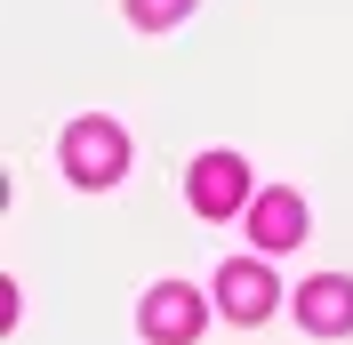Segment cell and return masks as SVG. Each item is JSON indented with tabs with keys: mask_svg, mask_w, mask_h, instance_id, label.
I'll use <instances>...</instances> for the list:
<instances>
[{
	"mask_svg": "<svg viewBox=\"0 0 353 345\" xmlns=\"http://www.w3.org/2000/svg\"><path fill=\"white\" fill-rule=\"evenodd\" d=\"M129 169V129L105 121V112H88L65 129V177L72 185H112V177Z\"/></svg>",
	"mask_w": 353,
	"mask_h": 345,
	"instance_id": "cell-1",
	"label": "cell"
},
{
	"mask_svg": "<svg viewBox=\"0 0 353 345\" xmlns=\"http://www.w3.org/2000/svg\"><path fill=\"white\" fill-rule=\"evenodd\" d=\"M137 329L153 345H193L201 329H209V297H201L193 281H161V289H145V305H137Z\"/></svg>",
	"mask_w": 353,
	"mask_h": 345,
	"instance_id": "cell-2",
	"label": "cell"
},
{
	"mask_svg": "<svg viewBox=\"0 0 353 345\" xmlns=\"http://www.w3.org/2000/svg\"><path fill=\"white\" fill-rule=\"evenodd\" d=\"M176 17H193V0H129V24H145V32H161Z\"/></svg>",
	"mask_w": 353,
	"mask_h": 345,
	"instance_id": "cell-7",
	"label": "cell"
},
{
	"mask_svg": "<svg viewBox=\"0 0 353 345\" xmlns=\"http://www.w3.org/2000/svg\"><path fill=\"white\" fill-rule=\"evenodd\" d=\"M273 297H281V281H273V265H265V257H225V273H217L225 322H249V329H257L265 313H273Z\"/></svg>",
	"mask_w": 353,
	"mask_h": 345,
	"instance_id": "cell-4",
	"label": "cell"
},
{
	"mask_svg": "<svg viewBox=\"0 0 353 345\" xmlns=\"http://www.w3.org/2000/svg\"><path fill=\"white\" fill-rule=\"evenodd\" d=\"M297 322H305L313 337H345L353 329V281L345 273H313L305 289H297Z\"/></svg>",
	"mask_w": 353,
	"mask_h": 345,
	"instance_id": "cell-6",
	"label": "cell"
},
{
	"mask_svg": "<svg viewBox=\"0 0 353 345\" xmlns=\"http://www.w3.org/2000/svg\"><path fill=\"white\" fill-rule=\"evenodd\" d=\"M249 241H257V249H297V241H305V193H289V185L257 193L249 201Z\"/></svg>",
	"mask_w": 353,
	"mask_h": 345,
	"instance_id": "cell-5",
	"label": "cell"
},
{
	"mask_svg": "<svg viewBox=\"0 0 353 345\" xmlns=\"http://www.w3.org/2000/svg\"><path fill=\"white\" fill-rule=\"evenodd\" d=\"M185 193H193L201 217H241V209H249V169H241V152H201L193 169H185Z\"/></svg>",
	"mask_w": 353,
	"mask_h": 345,
	"instance_id": "cell-3",
	"label": "cell"
}]
</instances>
